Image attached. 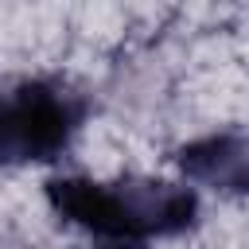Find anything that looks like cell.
Here are the masks:
<instances>
[{
  "label": "cell",
  "instance_id": "7a4b0ae2",
  "mask_svg": "<svg viewBox=\"0 0 249 249\" xmlns=\"http://www.w3.org/2000/svg\"><path fill=\"white\" fill-rule=\"evenodd\" d=\"M86 97L58 78L0 82V163L27 167L58 160L86 124Z\"/></svg>",
  "mask_w": 249,
  "mask_h": 249
},
{
  "label": "cell",
  "instance_id": "3957f363",
  "mask_svg": "<svg viewBox=\"0 0 249 249\" xmlns=\"http://www.w3.org/2000/svg\"><path fill=\"white\" fill-rule=\"evenodd\" d=\"M183 183L210 187L230 198H249V136L245 132H210L179 148L175 156Z\"/></svg>",
  "mask_w": 249,
  "mask_h": 249
},
{
  "label": "cell",
  "instance_id": "6da1fadb",
  "mask_svg": "<svg viewBox=\"0 0 249 249\" xmlns=\"http://www.w3.org/2000/svg\"><path fill=\"white\" fill-rule=\"evenodd\" d=\"M51 210L105 249H144L160 237H179L198 222V191L191 183L117 175H62L47 183Z\"/></svg>",
  "mask_w": 249,
  "mask_h": 249
}]
</instances>
